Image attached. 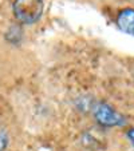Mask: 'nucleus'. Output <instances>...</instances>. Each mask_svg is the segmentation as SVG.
<instances>
[{
	"label": "nucleus",
	"instance_id": "20e7f679",
	"mask_svg": "<svg viewBox=\"0 0 134 151\" xmlns=\"http://www.w3.org/2000/svg\"><path fill=\"white\" fill-rule=\"evenodd\" d=\"M8 135H7L6 131H3V130H0V151H4L7 148V146H8Z\"/></svg>",
	"mask_w": 134,
	"mask_h": 151
},
{
	"label": "nucleus",
	"instance_id": "39448f33",
	"mask_svg": "<svg viewBox=\"0 0 134 151\" xmlns=\"http://www.w3.org/2000/svg\"><path fill=\"white\" fill-rule=\"evenodd\" d=\"M126 137H127V139L131 142V145L134 146V127L130 128V130H127V132H126Z\"/></svg>",
	"mask_w": 134,
	"mask_h": 151
},
{
	"label": "nucleus",
	"instance_id": "f257e3e1",
	"mask_svg": "<svg viewBox=\"0 0 134 151\" xmlns=\"http://www.w3.org/2000/svg\"><path fill=\"white\" fill-rule=\"evenodd\" d=\"M44 11L43 0H14L12 12L20 24H34L42 17Z\"/></svg>",
	"mask_w": 134,
	"mask_h": 151
},
{
	"label": "nucleus",
	"instance_id": "f03ea898",
	"mask_svg": "<svg viewBox=\"0 0 134 151\" xmlns=\"http://www.w3.org/2000/svg\"><path fill=\"white\" fill-rule=\"evenodd\" d=\"M94 116L99 124L105 126V127H117V126H122L125 123V118L111 107L107 103H98L94 109Z\"/></svg>",
	"mask_w": 134,
	"mask_h": 151
},
{
	"label": "nucleus",
	"instance_id": "7ed1b4c3",
	"mask_svg": "<svg viewBox=\"0 0 134 151\" xmlns=\"http://www.w3.org/2000/svg\"><path fill=\"white\" fill-rule=\"evenodd\" d=\"M117 26L122 32L134 36V8H123L117 15Z\"/></svg>",
	"mask_w": 134,
	"mask_h": 151
}]
</instances>
